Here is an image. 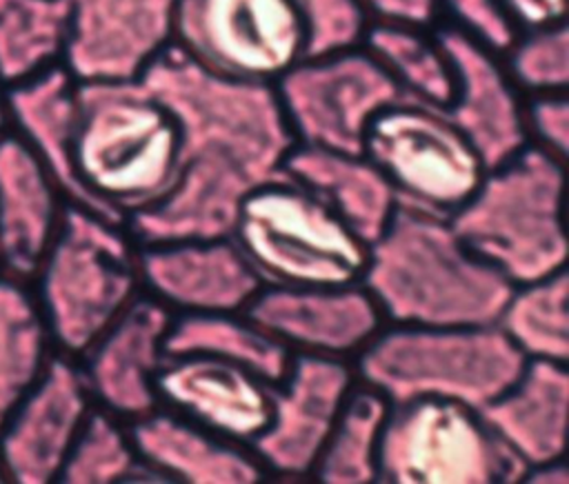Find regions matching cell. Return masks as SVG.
I'll return each mask as SVG.
<instances>
[{"mask_svg": "<svg viewBox=\"0 0 569 484\" xmlns=\"http://www.w3.org/2000/svg\"><path fill=\"white\" fill-rule=\"evenodd\" d=\"M400 202L453 215L480 186L487 167L447 111L402 98L380 109L362 140Z\"/></svg>", "mask_w": 569, "mask_h": 484, "instance_id": "9", "label": "cell"}, {"mask_svg": "<svg viewBox=\"0 0 569 484\" xmlns=\"http://www.w3.org/2000/svg\"><path fill=\"white\" fill-rule=\"evenodd\" d=\"M569 402L567 362L529 357L520 377L480 409L496 437L529 468L562 460Z\"/></svg>", "mask_w": 569, "mask_h": 484, "instance_id": "23", "label": "cell"}, {"mask_svg": "<svg viewBox=\"0 0 569 484\" xmlns=\"http://www.w3.org/2000/svg\"><path fill=\"white\" fill-rule=\"evenodd\" d=\"M82 366L69 355H51L38 382L0 428V466L16 484H49L93 409Z\"/></svg>", "mask_w": 569, "mask_h": 484, "instance_id": "14", "label": "cell"}, {"mask_svg": "<svg viewBox=\"0 0 569 484\" xmlns=\"http://www.w3.org/2000/svg\"><path fill=\"white\" fill-rule=\"evenodd\" d=\"M62 193L29 144L0 133V266L16 280L33 278L58 231Z\"/></svg>", "mask_w": 569, "mask_h": 484, "instance_id": "21", "label": "cell"}, {"mask_svg": "<svg viewBox=\"0 0 569 484\" xmlns=\"http://www.w3.org/2000/svg\"><path fill=\"white\" fill-rule=\"evenodd\" d=\"M362 47L382 62L405 98L449 111L456 98V69L436 31L369 22Z\"/></svg>", "mask_w": 569, "mask_h": 484, "instance_id": "27", "label": "cell"}, {"mask_svg": "<svg viewBox=\"0 0 569 484\" xmlns=\"http://www.w3.org/2000/svg\"><path fill=\"white\" fill-rule=\"evenodd\" d=\"M436 36L456 69V98L447 115L473 144L485 167L493 169L529 144L520 89L500 56L458 27H440Z\"/></svg>", "mask_w": 569, "mask_h": 484, "instance_id": "19", "label": "cell"}, {"mask_svg": "<svg viewBox=\"0 0 569 484\" xmlns=\"http://www.w3.org/2000/svg\"><path fill=\"white\" fill-rule=\"evenodd\" d=\"M73 162L82 186L127 222L171 189L178 122L140 80L78 82Z\"/></svg>", "mask_w": 569, "mask_h": 484, "instance_id": "3", "label": "cell"}, {"mask_svg": "<svg viewBox=\"0 0 569 484\" xmlns=\"http://www.w3.org/2000/svg\"><path fill=\"white\" fill-rule=\"evenodd\" d=\"M525 129L529 144L565 162L569 144V104L565 91L531 93L525 104Z\"/></svg>", "mask_w": 569, "mask_h": 484, "instance_id": "35", "label": "cell"}, {"mask_svg": "<svg viewBox=\"0 0 569 484\" xmlns=\"http://www.w3.org/2000/svg\"><path fill=\"white\" fill-rule=\"evenodd\" d=\"M51 335L38 298L22 280L0 278V428L42 375Z\"/></svg>", "mask_w": 569, "mask_h": 484, "instance_id": "28", "label": "cell"}, {"mask_svg": "<svg viewBox=\"0 0 569 484\" xmlns=\"http://www.w3.org/2000/svg\"><path fill=\"white\" fill-rule=\"evenodd\" d=\"M567 298L569 275L567 269H560L542 280L516 286L496 324L527 357L567 362Z\"/></svg>", "mask_w": 569, "mask_h": 484, "instance_id": "30", "label": "cell"}, {"mask_svg": "<svg viewBox=\"0 0 569 484\" xmlns=\"http://www.w3.org/2000/svg\"><path fill=\"white\" fill-rule=\"evenodd\" d=\"M391 402L376 386L356 380L311 468L325 484H371L378 480V446Z\"/></svg>", "mask_w": 569, "mask_h": 484, "instance_id": "26", "label": "cell"}, {"mask_svg": "<svg viewBox=\"0 0 569 484\" xmlns=\"http://www.w3.org/2000/svg\"><path fill=\"white\" fill-rule=\"evenodd\" d=\"M4 480V473H2V466H0V482Z\"/></svg>", "mask_w": 569, "mask_h": 484, "instance_id": "39", "label": "cell"}, {"mask_svg": "<svg viewBox=\"0 0 569 484\" xmlns=\"http://www.w3.org/2000/svg\"><path fill=\"white\" fill-rule=\"evenodd\" d=\"M184 353L231 360L273 386L284 380L293 357L242 313H176L164 335V355Z\"/></svg>", "mask_w": 569, "mask_h": 484, "instance_id": "25", "label": "cell"}, {"mask_svg": "<svg viewBox=\"0 0 569 484\" xmlns=\"http://www.w3.org/2000/svg\"><path fill=\"white\" fill-rule=\"evenodd\" d=\"M440 9L456 20L453 27L500 58L522 36L498 0H440Z\"/></svg>", "mask_w": 569, "mask_h": 484, "instance_id": "34", "label": "cell"}, {"mask_svg": "<svg viewBox=\"0 0 569 484\" xmlns=\"http://www.w3.org/2000/svg\"><path fill=\"white\" fill-rule=\"evenodd\" d=\"M4 91H7V87L0 82V133L7 131V124H9V120H7V100H4Z\"/></svg>", "mask_w": 569, "mask_h": 484, "instance_id": "38", "label": "cell"}, {"mask_svg": "<svg viewBox=\"0 0 569 484\" xmlns=\"http://www.w3.org/2000/svg\"><path fill=\"white\" fill-rule=\"evenodd\" d=\"M153 389L162 409L244 448L273 415V384L216 355H164Z\"/></svg>", "mask_w": 569, "mask_h": 484, "instance_id": "16", "label": "cell"}, {"mask_svg": "<svg viewBox=\"0 0 569 484\" xmlns=\"http://www.w3.org/2000/svg\"><path fill=\"white\" fill-rule=\"evenodd\" d=\"M356 380L351 360L293 353L284 380L273 386L271 422L249 448L269 477L311 475Z\"/></svg>", "mask_w": 569, "mask_h": 484, "instance_id": "12", "label": "cell"}, {"mask_svg": "<svg viewBox=\"0 0 569 484\" xmlns=\"http://www.w3.org/2000/svg\"><path fill=\"white\" fill-rule=\"evenodd\" d=\"M562 171V160L527 144L487 169L476 193L449 215L460 240L516 286L565 269Z\"/></svg>", "mask_w": 569, "mask_h": 484, "instance_id": "5", "label": "cell"}, {"mask_svg": "<svg viewBox=\"0 0 569 484\" xmlns=\"http://www.w3.org/2000/svg\"><path fill=\"white\" fill-rule=\"evenodd\" d=\"M282 173L318 195L365 244L382 233L398 204L389 180L362 153L296 144Z\"/></svg>", "mask_w": 569, "mask_h": 484, "instance_id": "24", "label": "cell"}, {"mask_svg": "<svg viewBox=\"0 0 569 484\" xmlns=\"http://www.w3.org/2000/svg\"><path fill=\"white\" fill-rule=\"evenodd\" d=\"M133 448L156 480L189 484H256L264 468L244 446L158 406L129 422Z\"/></svg>", "mask_w": 569, "mask_h": 484, "instance_id": "22", "label": "cell"}, {"mask_svg": "<svg viewBox=\"0 0 569 484\" xmlns=\"http://www.w3.org/2000/svg\"><path fill=\"white\" fill-rule=\"evenodd\" d=\"M138 80L176 118L180 164L171 189L127 218L131 235L138 244L231 235L244 195L282 175L298 144L276 87L213 71L178 42Z\"/></svg>", "mask_w": 569, "mask_h": 484, "instance_id": "1", "label": "cell"}, {"mask_svg": "<svg viewBox=\"0 0 569 484\" xmlns=\"http://www.w3.org/2000/svg\"><path fill=\"white\" fill-rule=\"evenodd\" d=\"M147 477L156 480L133 448L129 422L100 406H93L62 464L58 482L111 484Z\"/></svg>", "mask_w": 569, "mask_h": 484, "instance_id": "31", "label": "cell"}, {"mask_svg": "<svg viewBox=\"0 0 569 484\" xmlns=\"http://www.w3.org/2000/svg\"><path fill=\"white\" fill-rule=\"evenodd\" d=\"M7 120L16 133L44 164L47 173L69 204L89 209L102 218L111 215L80 182L73 162V138L78 124V80L67 67L53 64L18 84L7 87Z\"/></svg>", "mask_w": 569, "mask_h": 484, "instance_id": "20", "label": "cell"}, {"mask_svg": "<svg viewBox=\"0 0 569 484\" xmlns=\"http://www.w3.org/2000/svg\"><path fill=\"white\" fill-rule=\"evenodd\" d=\"M69 0H0V82L18 84L62 62Z\"/></svg>", "mask_w": 569, "mask_h": 484, "instance_id": "29", "label": "cell"}, {"mask_svg": "<svg viewBox=\"0 0 569 484\" xmlns=\"http://www.w3.org/2000/svg\"><path fill=\"white\" fill-rule=\"evenodd\" d=\"M520 33L547 29L565 22V0H498Z\"/></svg>", "mask_w": 569, "mask_h": 484, "instance_id": "37", "label": "cell"}, {"mask_svg": "<svg viewBox=\"0 0 569 484\" xmlns=\"http://www.w3.org/2000/svg\"><path fill=\"white\" fill-rule=\"evenodd\" d=\"M527 360L498 324H385L353 364L391 404L436 395L480 411L520 377Z\"/></svg>", "mask_w": 569, "mask_h": 484, "instance_id": "6", "label": "cell"}, {"mask_svg": "<svg viewBox=\"0 0 569 484\" xmlns=\"http://www.w3.org/2000/svg\"><path fill=\"white\" fill-rule=\"evenodd\" d=\"M273 87L296 142L340 153H362L371 118L405 98L391 73L362 44L302 58Z\"/></svg>", "mask_w": 569, "mask_h": 484, "instance_id": "10", "label": "cell"}, {"mask_svg": "<svg viewBox=\"0 0 569 484\" xmlns=\"http://www.w3.org/2000/svg\"><path fill=\"white\" fill-rule=\"evenodd\" d=\"M305 40L293 0H178L173 42L231 78L273 84L305 58Z\"/></svg>", "mask_w": 569, "mask_h": 484, "instance_id": "11", "label": "cell"}, {"mask_svg": "<svg viewBox=\"0 0 569 484\" xmlns=\"http://www.w3.org/2000/svg\"><path fill=\"white\" fill-rule=\"evenodd\" d=\"M369 22L431 29L440 20V0H360Z\"/></svg>", "mask_w": 569, "mask_h": 484, "instance_id": "36", "label": "cell"}, {"mask_svg": "<svg viewBox=\"0 0 569 484\" xmlns=\"http://www.w3.org/2000/svg\"><path fill=\"white\" fill-rule=\"evenodd\" d=\"M36 275L51 342L73 360L142 293L138 242L127 222L69 202Z\"/></svg>", "mask_w": 569, "mask_h": 484, "instance_id": "4", "label": "cell"}, {"mask_svg": "<svg viewBox=\"0 0 569 484\" xmlns=\"http://www.w3.org/2000/svg\"><path fill=\"white\" fill-rule=\"evenodd\" d=\"M387 324H496L516 284L478 258L447 215L400 202L369 244L362 273Z\"/></svg>", "mask_w": 569, "mask_h": 484, "instance_id": "2", "label": "cell"}, {"mask_svg": "<svg viewBox=\"0 0 569 484\" xmlns=\"http://www.w3.org/2000/svg\"><path fill=\"white\" fill-rule=\"evenodd\" d=\"M305 24V58L362 44L369 18L360 0H293Z\"/></svg>", "mask_w": 569, "mask_h": 484, "instance_id": "33", "label": "cell"}, {"mask_svg": "<svg viewBox=\"0 0 569 484\" xmlns=\"http://www.w3.org/2000/svg\"><path fill=\"white\" fill-rule=\"evenodd\" d=\"M173 315L169 306L142 291L80 357L96 406L124 422L144 417L160 406L153 375L164 360V335Z\"/></svg>", "mask_w": 569, "mask_h": 484, "instance_id": "18", "label": "cell"}, {"mask_svg": "<svg viewBox=\"0 0 569 484\" xmlns=\"http://www.w3.org/2000/svg\"><path fill=\"white\" fill-rule=\"evenodd\" d=\"M567 27L556 24L522 33L505 53L507 71L520 91H567L569 78Z\"/></svg>", "mask_w": 569, "mask_h": 484, "instance_id": "32", "label": "cell"}, {"mask_svg": "<svg viewBox=\"0 0 569 484\" xmlns=\"http://www.w3.org/2000/svg\"><path fill=\"white\" fill-rule=\"evenodd\" d=\"M242 315L291 353L351 362L387 324L362 282L340 286L264 284Z\"/></svg>", "mask_w": 569, "mask_h": 484, "instance_id": "13", "label": "cell"}, {"mask_svg": "<svg viewBox=\"0 0 569 484\" xmlns=\"http://www.w3.org/2000/svg\"><path fill=\"white\" fill-rule=\"evenodd\" d=\"M525 475L480 411L458 400L420 395L391 404L378 446L385 484H496Z\"/></svg>", "mask_w": 569, "mask_h": 484, "instance_id": "8", "label": "cell"}, {"mask_svg": "<svg viewBox=\"0 0 569 484\" xmlns=\"http://www.w3.org/2000/svg\"><path fill=\"white\" fill-rule=\"evenodd\" d=\"M231 238L267 284H356L369 258V244L284 173L244 195Z\"/></svg>", "mask_w": 569, "mask_h": 484, "instance_id": "7", "label": "cell"}, {"mask_svg": "<svg viewBox=\"0 0 569 484\" xmlns=\"http://www.w3.org/2000/svg\"><path fill=\"white\" fill-rule=\"evenodd\" d=\"M142 291L173 313H242L267 284L231 235L138 244Z\"/></svg>", "mask_w": 569, "mask_h": 484, "instance_id": "17", "label": "cell"}, {"mask_svg": "<svg viewBox=\"0 0 569 484\" xmlns=\"http://www.w3.org/2000/svg\"><path fill=\"white\" fill-rule=\"evenodd\" d=\"M178 0H69L62 64L78 82L138 80L173 42Z\"/></svg>", "mask_w": 569, "mask_h": 484, "instance_id": "15", "label": "cell"}]
</instances>
